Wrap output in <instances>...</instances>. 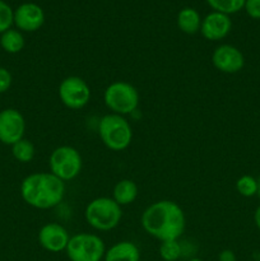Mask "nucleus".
Segmentation results:
<instances>
[{
  "instance_id": "obj_15",
  "label": "nucleus",
  "mask_w": 260,
  "mask_h": 261,
  "mask_svg": "<svg viewBox=\"0 0 260 261\" xmlns=\"http://www.w3.org/2000/svg\"><path fill=\"white\" fill-rule=\"evenodd\" d=\"M114 200L119 204L120 206L129 205L134 203L138 196V185L130 178H122L116 185L114 186Z\"/></svg>"
},
{
  "instance_id": "obj_24",
  "label": "nucleus",
  "mask_w": 260,
  "mask_h": 261,
  "mask_svg": "<svg viewBox=\"0 0 260 261\" xmlns=\"http://www.w3.org/2000/svg\"><path fill=\"white\" fill-rule=\"evenodd\" d=\"M12 82L13 78L10 71L0 66V93H4L9 89L10 86H12Z\"/></svg>"
},
{
  "instance_id": "obj_10",
  "label": "nucleus",
  "mask_w": 260,
  "mask_h": 261,
  "mask_svg": "<svg viewBox=\"0 0 260 261\" xmlns=\"http://www.w3.org/2000/svg\"><path fill=\"white\" fill-rule=\"evenodd\" d=\"M212 63L217 70L226 74H235L245 65L244 54L232 45H221L212 54Z\"/></svg>"
},
{
  "instance_id": "obj_22",
  "label": "nucleus",
  "mask_w": 260,
  "mask_h": 261,
  "mask_svg": "<svg viewBox=\"0 0 260 261\" xmlns=\"http://www.w3.org/2000/svg\"><path fill=\"white\" fill-rule=\"evenodd\" d=\"M14 23V12L5 2L0 0V35L10 30Z\"/></svg>"
},
{
  "instance_id": "obj_12",
  "label": "nucleus",
  "mask_w": 260,
  "mask_h": 261,
  "mask_svg": "<svg viewBox=\"0 0 260 261\" xmlns=\"http://www.w3.org/2000/svg\"><path fill=\"white\" fill-rule=\"evenodd\" d=\"M45 22L42 8L33 3H24L14 12V24L23 32H35L40 30Z\"/></svg>"
},
{
  "instance_id": "obj_13",
  "label": "nucleus",
  "mask_w": 260,
  "mask_h": 261,
  "mask_svg": "<svg viewBox=\"0 0 260 261\" xmlns=\"http://www.w3.org/2000/svg\"><path fill=\"white\" fill-rule=\"evenodd\" d=\"M232 22L229 15L219 12H212L201 20L200 32L208 41H219L231 32Z\"/></svg>"
},
{
  "instance_id": "obj_2",
  "label": "nucleus",
  "mask_w": 260,
  "mask_h": 261,
  "mask_svg": "<svg viewBox=\"0 0 260 261\" xmlns=\"http://www.w3.org/2000/svg\"><path fill=\"white\" fill-rule=\"evenodd\" d=\"M24 203L36 209H51L61 203L65 195V182L51 172H35L20 184Z\"/></svg>"
},
{
  "instance_id": "obj_1",
  "label": "nucleus",
  "mask_w": 260,
  "mask_h": 261,
  "mask_svg": "<svg viewBox=\"0 0 260 261\" xmlns=\"http://www.w3.org/2000/svg\"><path fill=\"white\" fill-rule=\"evenodd\" d=\"M140 222L143 229L161 242L178 240L186 226L184 211L171 200H158L150 204L143 212Z\"/></svg>"
},
{
  "instance_id": "obj_19",
  "label": "nucleus",
  "mask_w": 260,
  "mask_h": 261,
  "mask_svg": "<svg viewBox=\"0 0 260 261\" xmlns=\"http://www.w3.org/2000/svg\"><path fill=\"white\" fill-rule=\"evenodd\" d=\"M245 2L246 0H206L214 12L223 13L227 15L240 12L245 7Z\"/></svg>"
},
{
  "instance_id": "obj_14",
  "label": "nucleus",
  "mask_w": 260,
  "mask_h": 261,
  "mask_svg": "<svg viewBox=\"0 0 260 261\" xmlns=\"http://www.w3.org/2000/svg\"><path fill=\"white\" fill-rule=\"evenodd\" d=\"M105 261H139L140 251L135 244L130 241H121L112 245L105 252Z\"/></svg>"
},
{
  "instance_id": "obj_26",
  "label": "nucleus",
  "mask_w": 260,
  "mask_h": 261,
  "mask_svg": "<svg viewBox=\"0 0 260 261\" xmlns=\"http://www.w3.org/2000/svg\"><path fill=\"white\" fill-rule=\"evenodd\" d=\"M254 221H255V224H256L257 228L260 229V205L257 206L256 211H255V213H254Z\"/></svg>"
},
{
  "instance_id": "obj_3",
  "label": "nucleus",
  "mask_w": 260,
  "mask_h": 261,
  "mask_svg": "<svg viewBox=\"0 0 260 261\" xmlns=\"http://www.w3.org/2000/svg\"><path fill=\"white\" fill-rule=\"evenodd\" d=\"M98 135L102 143L114 152H121L130 145L133 129L130 122L121 115L107 114L99 120Z\"/></svg>"
},
{
  "instance_id": "obj_18",
  "label": "nucleus",
  "mask_w": 260,
  "mask_h": 261,
  "mask_svg": "<svg viewBox=\"0 0 260 261\" xmlns=\"http://www.w3.org/2000/svg\"><path fill=\"white\" fill-rule=\"evenodd\" d=\"M35 145L31 140L28 139H20L15 144L12 145V154L18 162L20 163H28L35 158Z\"/></svg>"
},
{
  "instance_id": "obj_7",
  "label": "nucleus",
  "mask_w": 260,
  "mask_h": 261,
  "mask_svg": "<svg viewBox=\"0 0 260 261\" xmlns=\"http://www.w3.org/2000/svg\"><path fill=\"white\" fill-rule=\"evenodd\" d=\"M50 172L56 177L65 181L74 180L82 171L81 153L70 145H61L55 148L48 160Z\"/></svg>"
},
{
  "instance_id": "obj_5",
  "label": "nucleus",
  "mask_w": 260,
  "mask_h": 261,
  "mask_svg": "<svg viewBox=\"0 0 260 261\" xmlns=\"http://www.w3.org/2000/svg\"><path fill=\"white\" fill-rule=\"evenodd\" d=\"M103 101L111 114L125 116L139 106V92L127 82H114L105 89Z\"/></svg>"
},
{
  "instance_id": "obj_25",
  "label": "nucleus",
  "mask_w": 260,
  "mask_h": 261,
  "mask_svg": "<svg viewBox=\"0 0 260 261\" xmlns=\"http://www.w3.org/2000/svg\"><path fill=\"white\" fill-rule=\"evenodd\" d=\"M218 261H236V255L232 250H223L219 252Z\"/></svg>"
},
{
  "instance_id": "obj_8",
  "label": "nucleus",
  "mask_w": 260,
  "mask_h": 261,
  "mask_svg": "<svg viewBox=\"0 0 260 261\" xmlns=\"http://www.w3.org/2000/svg\"><path fill=\"white\" fill-rule=\"evenodd\" d=\"M59 97L64 106L70 110H79L87 106L91 99V89L84 79L75 75L66 76L59 86Z\"/></svg>"
},
{
  "instance_id": "obj_6",
  "label": "nucleus",
  "mask_w": 260,
  "mask_h": 261,
  "mask_svg": "<svg viewBox=\"0 0 260 261\" xmlns=\"http://www.w3.org/2000/svg\"><path fill=\"white\" fill-rule=\"evenodd\" d=\"M65 251L70 261H101L106 247L99 236L82 232L70 236Z\"/></svg>"
},
{
  "instance_id": "obj_17",
  "label": "nucleus",
  "mask_w": 260,
  "mask_h": 261,
  "mask_svg": "<svg viewBox=\"0 0 260 261\" xmlns=\"http://www.w3.org/2000/svg\"><path fill=\"white\" fill-rule=\"evenodd\" d=\"M0 46L8 54H18L24 47V37L18 30H8L0 36Z\"/></svg>"
},
{
  "instance_id": "obj_28",
  "label": "nucleus",
  "mask_w": 260,
  "mask_h": 261,
  "mask_svg": "<svg viewBox=\"0 0 260 261\" xmlns=\"http://www.w3.org/2000/svg\"><path fill=\"white\" fill-rule=\"evenodd\" d=\"M189 261H203V260H200V259H196V257H194V259H190Z\"/></svg>"
},
{
  "instance_id": "obj_27",
  "label": "nucleus",
  "mask_w": 260,
  "mask_h": 261,
  "mask_svg": "<svg viewBox=\"0 0 260 261\" xmlns=\"http://www.w3.org/2000/svg\"><path fill=\"white\" fill-rule=\"evenodd\" d=\"M256 180H257V193H256V195L260 198V176L256 178Z\"/></svg>"
},
{
  "instance_id": "obj_16",
  "label": "nucleus",
  "mask_w": 260,
  "mask_h": 261,
  "mask_svg": "<svg viewBox=\"0 0 260 261\" xmlns=\"http://www.w3.org/2000/svg\"><path fill=\"white\" fill-rule=\"evenodd\" d=\"M177 27L181 32L186 33V35H194L200 31V15L193 8H184L177 15Z\"/></svg>"
},
{
  "instance_id": "obj_11",
  "label": "nucleus",
  "mask_w": 260,
  "mask_h": 261,
  "mask_svg": "<svg viewBox=\"0 0 260 261\" xmlns=\"http://www.w3.org/2000/svg\"><path fill=\"white\" fill-rule=\"evenodd\" d=\"M68 231L59 223H47L38 232V242L48 252L65 251L69 244Z\"/></svg>"
},
{
  "instance_id": "obj_4",
  "label": "nucleus",
  "mask_w": 260,
  "mask_h": 261,
  "mask_svg": "<svg viewBox=\"0 0 260 261\" xmlns=\"http://www.w3.org/2000/svg\"><path fill=\"white\" fill-rule=\"evenodd\" d=\"M84 217L92 228L97 231H111L119 226L122 211L114 199L101 196L89 201L84 211Z\"/></svg>"
},
{
  "instance_id": "obj_9",
  "label": "nucleus",
  "mask_w": 260,
  "mask_h": 261,
  "mask_svg": "<svg viewBox=\"0 0 260 261\" xmlns=\"http://www.w3.org/2000/svg\"><path fill=\"white\" fill-rule=\"evenodd\" d=\"M25 132V120L15 109H5L0 111V142L13 145L23 139Z\"/></svg>"
},
{
  "instance_id": "obj_20",
  "label": "nucleus",
  "mask_w": 260,
  "mask_h": 261,
  "mask_svg": "<svg viewBox=\"0 0 260 261\" xmlns=\"http://www.w3.org/2000/svg\"><path fill=\"white\" fill-rule=\"evenodd\" d=\"M181 254H183V247L178 240H170L161 244L160 255L165 261H177Z\"/></svg>"
},
{
  "instance_id": "obj_21",
  "label": "nucleus",
  "mask_w": 260,
  "mask_h": 261,
  "mask_svg": "<svg viewBox=\"0 0 260 261\" xmlns=\"http://www.w3.org/2000/svg\"><path fill=\"white\" fill-rule=\"evenodd\" d=\"M237 193L245 198H251L257 193V180L250 175H244L236 182Z\"/></svg>"
},
{
  "instance_id": "obj_23",
  "label": "nucleus",
  "mask_w": 260,
  "mask_h": 261,
  "mask_svg": "<svg viewBox=\"0 0 260 261\" xmlns=\"http://www.w3.org/2000/svg\"><path fill=\"white\" fill-rule=\"evenodd\" d=\"M245 10L252 19H260V0H246Z\"/></svg>"
}]
</instances>
